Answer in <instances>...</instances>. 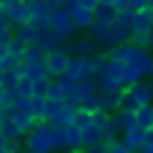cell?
<instances>
[{
	"label": "cell",
	"instance_id": "e575fe53",
	"mask_svg": "<svg viewBox=\"0 0 153 153\" xmlns=\"http://www.w3.org/2000/svg\"><path fill=\"white\" fill-rule=\"evenodd\" d=\"M23 51H26V43H23V40H17V37H11V40H9V54L14 57V60H20Z\"/></svg>",
	"mask_w": 153,
	"mask_h": 153
},
{
	"label": "cell",
	"instance_id": "9a60e30c",
	"mask_svg": "<svg viewBox=\"0 0 153 153\" xmlns=\"http://www.w3.org/2000/svg\"><path fill=\"white\" fill-rule=\"evenodd\" d=\"M6 111L11 114V119H14V125L20 128V133H23V136L34 131V125H37V119L31 116V111H14V108H6Z\"/></svg>",
	"mask_w": 153,
	"mask_h": 153
},
{
	"label": "cell",
	"instance_id": "7bdbcfd3",
	"mask_svg": "<svg viewBox=\"0 0 153 153\" xmlns=\"http://www.w3.org/2000/svg\"><path fill=\"white\" fill-rule=\"evenodd\" d=\"M45 3H48L51 9H60V6H65V0H45Z\"/></svg>",
	"mask_w": 153,
	"mask_h": 153
},
{
	"label": "cell",
	"instance_id": "ac0fdd59",
	"mask_svg": "<svg viewBox=\"0 0 153 153\" xmlns=\"http://www.w3.org/2000/svg\"><path fill=\"white\" fill-rule=\"evenodd\" d=\"M153 28V9H136L133 11V31L148 34Z\"/></svg>",
	"mask_w": 153,
	"mask_h": 153
},
{
	"label": "cell",
	"instance_id": "4fadbf2b",
	"mask_svg": "<svg viewBox=\"0 0 153 153\" xmlns=\"http://www.w3.org/2000/svg\"><path fill=\"white\" fill-rule=\"evenodd\" d=\"M88 34H91V37L97 40L102 48H114V40H111V23H105V20H94V26L88 28Z\"/></svg>",
	"mask_w": 153,
	"mask_h": 153
},
{
	"label": "cell",
	"instance_id": "11a10c76",
	"mask_svg": "<svg viewBox=\"0 0 153 153\" xmlns=\"http://www.w3.org/2000/svg\"><path fill=\"white\" fill-rule=\"evenodd\" d=\"M0 3H9V0H0Z\"/></svg>",
	"mask_w": 153,
	"mask_h": 153
},
{
	"label": "cell",
	"instance_id": "7dc6e473",
	"mask_svg": "<svg viewBox=\"0 0 153 153\" xmlns=\"http://www.w3.org/2000/svg\"><path fill=\"white\" fill-rule=\"evenodd\" d=\"M99 3H102V6H114V0H99Z\"/></svg>",
	"mask_w": 153,
	"mask_h": 153
},
{
	"label": "cell",
	"instance_id": "b9f144b4",
	"mask_svg": "<svg viewBox=\"0 0 153 153\" xmlns=\"http://www.w3.org/2000/svg\"><path fill=\"white\" fill-rule=\"evenodd\" d=\"M131 3H133V11L136 9H148V0H131Z\"/></svg>",
	"mask_w": 153,
	"mask_h": 153
},
{
	"label": "cell",
	"instance_id": "7a4b0ae2",
	"mask_svg": "<svg viewBox=\"0 0 153 153\" xmlns=\"http://www.w3.org/2000/svg\"><path fill=\"white\" fill-rule=\"evenodd\" d=\"M153 76V51L150 48H136V54L122 65V85H133L139 79H150Z\"/></svg>",
	"mask_w": 153,
	"mask_h": 153
},
{
	"label": "cell",
	"instance_id": "2e32d148",
	"mask_svg": "<svg viewBox=\"0 0 153 153\" xmlns=\"http://www.w3.org/2000/svg\"><path fill=\"white\" fill-rule=\"evenodd\" d=\"M62 76H68V79H74V82L88 79V74H85V57H68V65H65V71H62Z\"/></svg>",
	"mask_w": 153,
	"mask_h": 153
},
{
	"label": "cell",
	"instance_id": "bcb514c9",
	"mask_svg": "<svg viewBox=\"0 0 153 153\" xmlns=\"http://www.w3.org/2000/svg\"><path fill=\"white\" fill-rule=\"evenodd\" d=\"M6 148V136H3V131H0V150Z\"/></svg>",
	"mask_w": 153,
	"mask_h": 153
},
{
	"label": "cell",
	"instance_id": "ffe728a7",
	"mask_svg": "<svg viewBox=\"0 0 153 153\" xmlns=\"http://www.w3.org/2000/svg\"><path fill=\"white\" fill-rule=\"evenodd\" d=\"M82 148H85V142H82V133L76 125H68L65 128V150L68 153H82Z\"/></svg>",
	"mask_w": 153,
	"mask_h": 153
},
{
	"label": "cell",
	"instance_id": "5b68a950",
	"mask_svg": "<svg viewBox=\"0 0 153 153\" xmlns=\"http://www.w3.org/2000/svg\"><path fill=\"white\" fill-rule=\"evenodd\" d=\"M133 37V11H116V20L111 23V40L114 45L131 43Z\"/></svg>",
	"mask_w": 153,
	"mask_h": 153
},
{
	"label": "cell",
	"instance_id": "52a82bcc",
	"mask_svg": "<svg viewBox=\"0 0 153 153\" xmlns=\"http://www.w3.org/2000/svg\"><path fill=\"white\" fill-rule=\"evenodd\" d=\"M3 14L11 26H23V23H31V11H28V0H9L3 3Z\"/></svg>",
	"mask_w": 153,
	"mask_h": 153
},
{
	"label": "cell",
	"instance_id": "9c48e42d",
	"mask_svg": "<svg viewBox=\"0 0 153 153\" xmlns=\"http://www.w3.org/2000/svg\"><path fill=\"white\" fill-rule=\"evenodd\" d=\"M74 119H76V105L62 102V105H57V108H54V114H51L45 122H48L51 128H60V131H65L68 125H74Z\"/></svg>",
	"mask_w": 153,
	"mask_h": 153
},
{
	"label": "cell",
	"instance_id": "7c38bea8",
	"mask_svg": "<svg viewBox=\"0 0 153 153\" xmlns=\"http://www.w3.org/2000/svg\"><path fill=\"white\" fill-rule=\"evenodd\" d=\"M28 11H31V26H48V17H51V6L45 0H28Z\"/></svg>",
	"mask_w": 153,
	"mask_h": 153
},
{
	"label": "cell",
	"instance_id": "603a6c76",
	"mask_svg": "<svg viewBox=\"0 0 153 153\" xmlns=\"http://www.w3.org/2000/svg\"><path fill=\"white\" fill-rule=\"evenodd\" d=\"M105 62H108V57L99 54V51H97V54H91V57H85V74H88V79H94V76L102 74Z\"/></svg>",
	"mask_w": 153,
	"mask_h": 153
},
{
	"label": "cell",
	"instance_id": "816d5d0a",
	"mask_svg": "<svg viewBox=\"0 0 153 153\" xmlns=\"http://www.w3.org/2000/svg\"><path fill=\"white\" fill-rule=\"evenodd\" d=\"M148 9H153V0H148Z\"/></svg>",
	"mask_w": 153,
	"mask_h": 153
},
{
	"label": "cell",
	"instance_id": "f5cc1de1",
	"mask_svg": "<svg viewBox=\"0 0 153 153\" xmlns=\"http://www.w3.org/2000/svg\"><path fill=\"white\" fill-rule=\"evenodd\" d=\"M0 153H11V150H9V148H3V150H0Z\"/></svg>",
	"mask_w": 153,
	"mask_h": 153
},
{
	"label": "cell",
	"instance_id": "d6986e66",
	"mask_svg": "<svg viewBox=\"0 0 153 153\" xmlns=\"http://www.w3.org/2000/svg\"><path fill=\"white\" fill-rule=\"evenodd\" d=\"M94 82H97V91H102V94H122L125 91V85H122L116 76H108V74L94 76Z\"/></svg>",
	"mask_w": 153,
	"mask_h": 153
},
{
	"label": "cell",
	"instance_id": "836d02e7",
	"mask_svg": "<svg viewBox=\"0 0 153 153\" xmlns=\"http://www.w3.org/2000/svg\"><path fill=\"white\" fill-rule=\"evenodd\" d=\"M79 108H82V111H88V114L99 111V91H97V94H91V97H85V99L79 102Z\"/></svg>",
	"mask_w": 153,
	"mask_h": 153
},
{
	"label": "cell",
	"instance_id": "ba28073f",
	"mask_svg": "<svg viewBox=\"0 0 153 153\" xmlns=\"http://www.w3.org/2000/svg\"><path fill=\"white\" fill-rule=\"evenodd\" d=\"M48 26L54 28L60 37H65V40H71L74 34H76V28H74V23H71V14H68L65 9H51V17H48Z\"/></svg>",
	"mask_w": 153,
	"mask_h": 153
},
{
	"label": "cell",
	"instance_id": "681fc988",
	"mask_svg": "<svg viewBox=\"0 0 153 153\" xmlns=\"http://www.w3.org/2000/svg\"><path fill=\"white\" fill-rule=\"evenodd\" d=\"M148 85H150V91H153V76H150V79H148Z\"/></svg>",
	"mask_w": 153,
	"mask_h": 153
},
{
	"label": "cell",
	"instance_id": "83f0119b",
	"mask_svg": "<svg viewBox=\"0 0 153 153\" xmlns=\"http://www.w3.org/2000/svg\"><path fill=\"white\" fill-rule=\"evenodd\" d=\"M136 128H142V131L153 128V102H150V105H142V108H136Z\"/></svg>",
	"mask_w": 153,
	"mask_h": 153
},
{
	"label": "cell",
	"instance_id": "ee69618b",
	"mask_svg": "<svg viewBox=\"0 0 153 153\" xmlns=\"http://www.w3.org/2000/svg\"><path fill=\"white\" fill-rule=\"evenodd\" d=\"M3 57H9V43H0V60Z\"/></svg>",
	"mask_w": 153,
	"mask_h": 153
},
{
	"label": "cell",
	"instance_id": "60d3db41",
	"mask_svg": "<svg viewBox=\"0 0 153 153\" xmlns=\"http://www.w3.org/2000/svg\"><path fill=\"white\" fill-rule=\"evenodd\" d=\"M79 6H85V9H97L99 0H79Z\"/></svg>",
	"mask_w": 153,
	"mask_h": 153
},
{
	"label": "cell",
	"instance_id": "f907efd6",
	"mask_svg": "<svg viewBox=\"0 0 153 153\" xmlns=\"http://www.w3.org/2000/svg\"><path fill=\"white\" fill-rule=\"evenodd\" d=\"M0 17H6V14H3V3H0Z\"/></svg>",
	"mask_w": 153,
	"mask_h": 153
},
{
	"label": "cell",
	"instance_id": "5bb4252c",
	"mask_svg": "<svg viewBox=\"0 0 153 153\" xmlns=\"http://www.w3.org/2000/svg\"><path fill=\"white\" fill-rule=\"evenodd\" d=\"M94 20H97V14H94V9H85V6H76L71 11V23L76 31H88V28L94 26Z\"/></svg>",
	"mask_w": 153,
	"mask_h": 153
},
{
	"label": "cell",
	"instance_id": "4316f807",
	"mask_svg": "<svg viewBox=\"0 0 153 153\" xmlns=\"http://www.w3.org/2000/svg\"><path fill=\"white\" fill-rule=\"evenodd\" d=\"M79 133H82V142L85 145H97V142H105V136H102V128L99 125H85V128H79Z\"/></svg>",
	"mask_w": 153,
	"mask_h": 153
},
{
	"label": "cell",
	"instance_id": "8fae6325",
	"mask_svg": "<svg viewBox=\"0 0 153 153\" xmlns=\"http://www.w3.org/2000/svg\"><path fill=\"white\" fill-rule=\"evenodd\" d=\"M68 51L65 48H51L48 54H45V65H48V74L51 76H60L62 71H65V65H68Z\"/></svg>",
	"mask_w": 153,
	"mask_h": 153
},
{
	"label": "cell",
	"instance_id": "277c9868",
	"mask_svg": "<svg viewBox=\"0 0 153 153\" xmlns=\"http://www.w3.org/2000/svg\"><path fill=\"white\" fill-rule=\"evenodd\" d=\"M150 102H153V91H150L148 79H139V82H133V85H128L125 91H122V108L136 111V108L150 105Z\"/></svg>",
	"mask_w": 153,
	"mask_h": 153
},
{
	"label": "cell",
	"instance_id": "ab89813d",
	"mask_svg": "<svg viewBox=\"0 0 153 153\" xmlns=\"http://www.w3.org/2000/svg\"><path fill=\"white\" fill-rule=\"evenodd\" d=\"M114 9L116 11H133V3L131 0H114Z\"/></svg>",
	"mask_w": 153,
	"mask_h": 153
},
{
	"label": "cell",
	"instance_id": "30bf717a",
	"mask_svg": "<svg viewBox=\"0 0 153 153\" xmlns=\"http://www.w3.org/2000/svg\"><path fill=\"white\" fill-rule=\"evenodd\" d=\"M37 43L43 45L45 51H51V48H65L68 40L60 37V34H57L51 26H40V28H37Z\"/></svg>",
	"mask_w": 153,
	"mask_h": 153
},
{
	"label": "cell",
	"instance_id": "74e56055",
	"mask_svg": "<svg viewBox=\"0 0 153 153\" xmlns=\"http://www.w3.org/2000/svg\"><path fill=\"white\" fill-rule=\"evenodd\" d=\"M108 150V142H97V145H85L82 153H105Z\"/></svg>",
	"mask_w": 153,
	"mask_h": 153
},
{
	"label": "cell",
	"instance_id": "1f68e13d",
	"mask_svg": "<svg viewBox=\"0 0 153 153\" xmlns=\"http://www.w3.org/2000/svg\"><path fill=\"white\" fill-rule=\"evenodd\" d=\"M17 97H34V82L26 74H20V79H17Z\"/></svg>",
	"mask_w": 153,
	"mask_h": 153
},
{
	"label": "cell",
	"instance_id": "db71d44e",
	"mask_svg": "<svg viewBox=\"0 0 153 153\" xmlns=\"http://www.w3.org/2000/svg\"><path fill=\"white\" fill-rule=\"evenodd\" d=\"M0 91H3V82H0Z\"/></svg>",
	"mask_w": 153,
	"mask_h": 153
},
{
	"label": "cell",
	"instance_id": "8d00e7d4",
	"mask_svg": "<svg viewBox=\"0 0 153 153\" xmlns=\"http://www.w3.org/2000/svg\"><path fill=\"white\" fill-rule=\"evenodd\" d=\"M108 122H111V114H108V111H102V108H99V111H94V125L105 128Z\"/></svg>",
	"mask_w": 153,
	"mask_h": 153
},
{
	"label": "cell",
	"instance_id": "484cf974",
	"mask_svg": "<svg viewBox=\"0 0 153 153\" xmlns=\"http://www.w3.org/2000/svg\"><path fill=\"white\" fill-rule=\"evenodd\" d=\"M99 108L108 111V114L119 111L122 108V94H102V91H99Z\"/></svg>",
	"mask_w": 153,
	"mask_h": 153
},
{
	"label": "cell",
	"instance_id": "d6a6232c",
	"mask_svg": "<svg viewBox=\"0 0 153 153\" xmlns=\"http://www.w3.org/2000/svg\"><path fill=\"white\" fill-rule=\"evenodd\" d=\"M51 150H54V153H62V150H65V131L54 128V133H51Z\"/></svg>",
	"mask_w": 153,
	"mask_h": 153
},
{
	"label": "cell",
	"instance_id": "3957f363",
	"mask_svg": "<svg viewBox=\"0 0 153 153\" xmlns=\"http://www.w3.org/2000/svg\"><path fill=\"white\" fill-rule=\"evenodd\" d=\"M51 133H54V128L48 122H37L34 131L23 136V148L28 153H54L51 150Z\"/></svg>",
	"mask_w": 153,
	"mask_h": 153
},
{
	"label": "cell",
	"instance_id": "f6af8a7d",
	"mask_svg": "<svg viewBox=\"0 0 153 153\" xmlns=\"http://www.w3.org/2000/svg\"><path fill=\"white\" fill-rule=\"evenodd\" d=\"M148 48L153 51V28H150V31H148Z\"/></svg>",
	"mask_w": 153,
	"mask_h": 153
},
{
	"label": "cell",
	"instance_id": "e0dca14e",
	"mask_svg": "<svg viewBox=\"0 0 153 153\" xmlns=\"http://www.w3.org/2000/svg\"><path fill=\"white\" fill-rule=\"evenodd\" d=\"M0 131H3L6 142H23V133H20V128L14 125L9 111H3V116H0Z\"/></svg>",
	"mask_w": 153,
	"mask_h": 153
},
{
	"label": "cell",
	"instance_id": "d590c367",
	"mask_svg": "<svg viewBox=\"0 0 153 153\" xmlns=\"http://www.w3.org/2000/svg\"><path fill=\"white\" fill-rule=\"evenodd\" d=\"M11 31H14V26H11L6 17H0V43H9V40H11Z\"/></svg>",
	"mask_w": 153,
	"mask_h": 153
},
{
	"label": "cell",
	"instance_id": "f35d334b",
	"mask_svg": "<svg viewBox=\"0 0 153 153\" xmlns=\"http://www.w3.org/2000/svg\"><path fill=\"white\" fill-rule=\"evenodd\" d=\"M131 43L136 45V48H148V34H139V31H133Z\"/></svg>",
	"mask_w": 153,
	"mask_h": 153
},
{
	"label": "cell",
	"instance_id": "8992f818",
	"mask_svg": "<svg viewBox=\"0 0 153 153\" xmlns=\"http://www.w3.org/2000/svg\"><path fill=\"white\" fill-rule=\"evenodd\" d=\"M65 51L71 57H91V54L99 51V43L91 37V34H85V37H82V34H74V37L65 43Z\"/></svg>",
	"mask_w": 153,
	"mask_h": 153
},
{
	"label": "cell",
	"instance_id": "9f6ffc18",
	"mask_svg": "<svg viewBox=\"0 0 153 153\" xmlns=\"http://www.w3.org/2000/svg\"><path fill=\"white\" fill-rule=\"evenodd\" d=\"M133 153H139V150H133Z\"/></svg>",
	"mask_w": 153,
	"mask_h": 153
},
{
	"label": "cell",
	"instance_id": "6da1fadb",
	"mask_svg": "<svg viewBox=\"0 0 153 153\" xmlns=\"http://www.w3.org/2000/svg\"><path fill=\"white\" fill-rule=\"evenodd\" d=\"M45 54H48V51H45L40 43H28L26 51H23V57H20V74H26L31 82L51 79L48 65H45Z\"/></svg>",
	"mask_w": 153,
	"mask_h": 153
},
{
	"label": "cell",
	"instance_id": "7402d4cb",
	"mask_svg": "<svg viewBox=\"0 0 153 153\" xmlns=\"http://www.w3.org/2000/svg\"><path fill=\"white\" fill-rule=\"evenodd\" d=\"M114 122L119 125L122 133L131 131V128H136V111H131V108H119V111H114Z\"/></svg>",
	"mask_w": 153,
	"mask_h": 153
},
{
	"label": "cell",
	"instance_id": "c3c4849f",
	"mask_svg": "<svg viewBox=\"0 0 153 153\" xmlns=\"http://www.w3.org/2000/svg\"><path fill=\"white\" fill-rule=\"evenodd\" d=\"M14 153H28V150H26V148H17V150H14Z\"/></svg>",
	"mask_w": 153,
	"mask_h": 153
},
{
	"label": "cell",
	"instance_id": "d4e9b609",
	"mask_svg": "<svg viewBox=\"0 0 153 153\" xmlns=\"http://www.w3.org/2000/svg\"><path fill=\"white\" fill-rule=\"evenodd\" d=\"M11 37L23 40V43H37V28L31 26V23H23V26H14V31H11Z\"/></svg>",
	"mask_w": 153,
	"mask_h": 153
},
{
	"label": "cell",
	"instance_id": "44dd1931",
	"mask_svg": "<svg viewBox=\"0 0 153 153\" xmlns=\"http://www.w3.org/2000/svg\"><path fill=\"white\" fill-rule=\"evenodd\" d=\"M119 142L133 153V150L142 148V142H145V131H142V128H131V131H125V133L119 136Z\"/></svg>",
	"mask_w": 153,
	"mask_h": 153
},
{
	"label": "cell",
	"instance_id": "f1b7e54d",
	"mask_svg": "<svg viewBox=\"0 0 153 153\" xmlns=\"http://www.w3.org/2000/svg\"><path fill=\"white\" fill-rule=\"evenodd\" d=\"M45 105H48V99H45V97H40V94H34V97H31V116L37 122L45 119Z\"/></svg>",
	"mask_w": 153,
	"mask_h": 153
},
{
	"label": "cell",
	"instance_id": "4dcf8cb0",
	"mask_svg": "<svg viewBox=\"0 0 153 153\" xmlns=\"http://www.w3.org/2000/svg\"><path fill=\"white\" fill-rule=\"evenodd\" d=\"M94 14H97V20H105V23H114L116 20V9H114V6H102V3H99L97 9H94Z\"/></svg>",
	"mask_w": 153,
	"mask_h": 153
},
{
	"label": "cell",
	"instance_id": "cb8c5ba5",
	"mask_svg": "<svg viewBox=\"0 0 153 153\" xmlns=\"http://www.w3.org/2000/svg\"><path fill=\"white\" fill-rule=\"evenodd\" d=\"M45 99H48L51 105H62V102H65V91H62V85H60L57 76H51L48 88H45Z\"/></svg>",
	"mask_w": 153,
	"mask_h": 153
},
{
	"label": "cell",
	"instance_id": "f546056e",
	"mask_svg": "<svg viewBox=\"0 0 153 153\" xmlns=\"http://www.w3.org/2000/svg\"><path fill=\"white\" fill-rule=\"evenodd\" d=\"M102 136H105V142H116V139L122 136V131H119V125L114 122V114H111V122L102 128Z\"/></svg>",
	"mask_w": 153,
	"mask_h": 153
}]
</instances>
